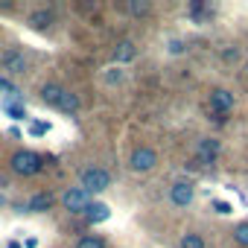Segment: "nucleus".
<instances>
[{
    "mask_svg": "<svg viewBox=\"0 0 248 248\" xmlns=\"http://www.w3.org/2000/svg\"><path fill=\"white\" fill-rule=\"evenodd\" d=\"M213 210H216V213H222V216H228V213H231L233 207H231L228 202H213Z\"/></svg>",
    "mask_w": 248,
    "mask_h": 248,
    "instance_id": "nucleus-22",
    "label": "nucleus"
},
{
    "mask_svg": "<svg viewBox=\"0 0 248 248\" xmlns=\"http://www.w3.org/2000/svg\"><path fill=\"white\" fill-rule=\"evenodd\" d=\"M129 12L140 18V15H146V12H149V3H146V0H132V3H129Z\"/></svg>",
    "mask_w": 248,
    "mask_h": 248,
    "instance_id": "nucleus-18",
    "label": "nucleus"
},
{
    "mask_svg": "<svg viewBox=\"0 0 248 248\" xmlns=\"http://www.w3.org/2000/svg\"><path fill=\"white\" fill-rule=\"evenodd\" d=\"M85 216H88L91 222H105V219L111 216V210H108V204H102V202H91L88 210H85Z\"/></svg>",
    "mask_w": 248,
    "mask_h": 248,
    "instance_id": "nucleus-12",
    "label": "nucleus"
},
{
    "mask_svg": "<svg viewBox=\"0 0 248 248\" xmlns=\"http://www.w3.org/2000/svg\"><path fill=\"white\" fill-rule=\"evenodd\" d=\"M47 132H50V126H47V123H41V120L30 126V135H32V138H41V135H47Z\"/></svg>",
    "mask_w": 248,
    "mask_h": 248,
    "instance_id": "nucleus-20",
    "label": "nucleus"
},
{
    "mask_svg": "<svg viewBox=\"0 0 248 248\" xmlns=\"http://www.w3.org/2000/svg\"><path fill=\"white\" fill-rule=\"evenodd\" d=\"M135 56H138L135 41H120V44L114 47V62H117V64H126V62H132Z\"/></svg>",
    "mask_w": 248,
    "mask_h": 248,
    "instance_id": "nucleus-10",
    "label": "nucleus"
},
{
    "mask_svg": "<svg viewBox=\"0 0 248 248\" xmlns=\"http://www.w3.org/2000/svg\"><path fill=\"white\" fill-rule=\"evenodd\" d=\"M67 93V88H62L59 82H47V85H41V102H47V105H53V108H59L62 105V96Z\"/></svg>",
    "mask_w": 248,
    "mask_h": 248,
    "instance_id": "nucleus-8",
    "label": "nucleus"
},
{
    "mask_svg": "<svg viewBox=\"0 0 248 248\" xmlns=\"http://www.w3.org/2000/svg\"><path fill=\"white\" fill-rule=\"evenodd\" d=\"M231 233H233V242H236V245L248 248V222H239V225H236Z\"/></svg>",
    "mask_w": 248,
    "mask_h": 248,
    "instance_id": "nucleus-15",
    "label": "nucleus"
},
{
    "mask_svg": "<svg viewBox=\"0 0 248 248\" xmlns=\"http://www.w3.org/2000/svg\"><path fill=\"white\" fill-rule=\"evenodd\" d=\"M59 111H64V114H76V111H79V96L67 91V93L62 96V105H59Z\"/></svg>",
    "mask_w": 248,
    "mask_h": 248,
    "instance_id": "nucleus-14",
    "label": "nucleus"
},
{
    "mask_svg": "<svg viewBox=\"0 0 248 248\" xmlns=\"http://www.w3.org/2000/svg\"><path fill=\"white\" fill-rule=\"evenodd\" d=\"M181 248H204V239H202L199 233H193V231H190V233H184V236H181Z\"/></svg>",
    "mask_w": 248,
    "mask_h": 248,
    "instance_id": "nucleus-16",
    "label": "nucleus"
},
{
    "mask_svg": "<svg viewBox=\"0 0 248 248\" xmlns=\"http://www.w3.org/2000/svg\"><path fill=\"white\" fill-rule=\"evenodd\" d=\"M155 164H158V152L152 146H138L129 158V167L135 172H149V170H155Z\"/></svg>",
    "mask_w": 248,
    "mask_h": 248,
    "instance_id": "nucleus-3",
    "label": "nucleus"
},
{
    "mask_svg": "<svg viewBox=\"0 0 248 248\" xmlns=\"http://www.w3.org/2000/svg\"><path fill=\"white\" fill-rule=\"evenodd\" d=\"M219 152H222V143L216 138H202L196 143V164H204V167L207 164H216Z\"/></svg>",
    "mask_w": 248,
    "mask_h": 248,
    "instance_id": "nucleus-5",
    "label": "nucleus"
},
{
    "mask_svg": "<svg viewBox=\"0 0 248 248\" xmlns=\"http://www.w3.org/2000/svg\"><path fill=\"white\" fill-rule=\"evenodd\" d=\"M50 24H53V15H50L47 9H38V12L30 15V27H32V30H47Z\"/></svg>",
    "mask_w": 248,
    "mask_h": 248,
    "instance_id": "nucleus-13",
    "label": "nucleus"
},
{
    "mask_svg": "<svg viewBox=\"0 0 248 248\" xmlns=\"http://www.w3.org/2000/svg\"><path fill=\"white\" fill-rule=\"evenodd\" d=\"M3 70H9V73H24L27 70V56L21 53V50H9L6 56H3Z\"/></svg>",
    "mask_w": 248,
    "mask_h": 248,
    "instance_id": "nucleus-9",
    "label": "nucleus"
},
{
    "mask_svg": "<svg viewBox=\"0 0 248 248\" xmlns=\"http://www.w3.org/2000/svg\"><path fill=\"white\" fill-rule=\"evenodd\" d=\"M0 93H9V96H18V88H12V82H9V79H3V76H0Z\"/></svg>",
    "mask_w": 248,
    "mask_h": 248,
    "instance_id": "nucleus-21",
    "label": "nucleus"
},
{
    "mask_svg": "<svg viewBox=\"0 0 248 248\" xmlns=\"http://www.w3.org/2000/svg\"><path fill=\"white\" fill-rule=\"evenodd\" d=\"M76 248H105V239L102 236H82L76 242Z\"/></svg>",
    "mask_w": 248,
    "mask_h": 248,
    "instance_id": "nucleus-17",
    "label": "nucleus"
},
{
    "mask_svg": "<svg viewBox=\"0 0 248 248\" xmlns=\"http://www.w3.org/2000/svg\"><path fill=\"white\" fill-rule=\"evenodd\" d=\"M193 196H196V187H193L190 181H175V184L170 187V202H172L175 207H190V204H193Z\"/></svg>",
    "mask_w": 248,
    "mask_h": 248,
    "instance_id": "nucleus-6",
    "label": "nucleus"
},
{
    "mask_svg": "<svg viewBox=\"0 0 248 248\" xmlns=\"http://www.w3.org/2000/svg\"><path fill=\"white\" fill-rule=\"evenodd\" d=\"M53 207V196L50 193H35L32 199H30V204H27V210H32V213H44V210H50Z\"/></svg>",
    "mask_w": 248,
    "mask_h": 248,
    "instance_id": "nucleus-11",
    "label": "nucleus"
},
{
    "mask_svg": "<svg viewBox=\"0 0 248 248\" xmlns=\"http://www.w3.org/2000/svg\"><path fill=\"white\" fill-rule=\"evenodd\" d=\"M41 167H44V158H41L38 152L18 149V152L12 155V170H15L18 175H35V172H41Z\"/></svg>",
    "mask_w": 248,
    "mask_h": 248,
    "instance_id": "nucleus-1",
    "label": "nucleus"
},
{
    "mask_svg": "<svg viewBox=\"0 0 248 248\" xmlns=\"http://www.w3.org/2000/svg\"><path fill=\"white\" fill-rule=\"evenodd\" d=\"M3 108H6V114H9L12 120H24V117H27V111H24V108H18V105H12V102H6Z\"/></svg>",
    "mask_w": 248,
    "mask_h": 248,
    "instance_id": "nucleus-19",
    "label": "nucleus"
},
{
    "mask_svg": "<svg viewBox=\"0 0 248 248\" xmlns=\"http://www.w3.org/2000/svg\"><path fill=\"white\" fill-rule=\"evenodd\" d=\"M79 184H82L85 193H102V190H108L111 175H108L105 170H99V167H88V170H82Z\"/></svg>",
    "mask_w": 248,
    "mask_h": 248,
    "instance_id": "nucleus-2",
    "label": "nucleus"
},
{
    "mask_svg": "<svg viewBox=\"0 0 248 248\" xmlns=\"http://www.w3.org/2000/svg\"><path fill=\"white\" fill-rule=\"evenodd\" d=\"M236 59H239L236 50H225V62H236Z\"/></svg>",
    "mask_w": 248,
    "mask_h": 248,
    "instance_id": "nucleus-24",
    "label": "nucleus"
},
{
    "mask_svg": "<svg viewBox=\"0 0 248 248\" xmlns=\"http://www.w3.org/2000/svg\"><path fill=\"white\" fill-rule=\"evenodd\" d=\"M117 82H123V73H120V70L108 73V85H117Z\"/></svg>",
    "mask_w": 248,
    "mask_h": 248,
    "instance_id": "nucleus-23",
    "label": "nucleus"
},
{
    "mask_svg": "<svg viewBox=\"0 0 248 248\" xmlns=\"http://www.w3.org/2000/svg\"><path fill=\"white\" fill-rule=\"evenodd\" d=\"M210 108L219 114V120L228 114V111H233V93L228 91V88H213L210 91Z\"/></svg>",
    "mask_w": 248,
    "mask_h": 248,
    "instance_id": "nucleus-7",
    "label": "nucleus"
},
{
    "mask_svg": "<svg viewBox=\"0 0 248 248\" xmlns=\"http://www.w3.org/2000/svg\"><path fill=\"white\" fill-rule=\"evenodd\" d=\"M62 204H64L67 213H85L88 204H91V193H85L82 187H70V190H64Z\"/></svg>",
    "mask_w": 248,
    "mask_h": 248,
    "instance_id": "nucleus-4",
    "label": "nucleus"
}]
</instances>
